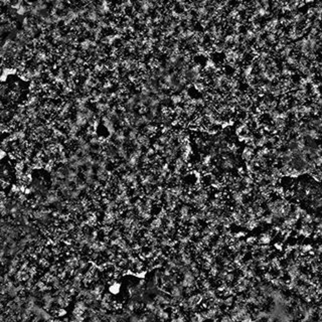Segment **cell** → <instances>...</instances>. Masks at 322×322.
I'll return each instance as SVG.
<instances>
[{
    "label": "cell",
    "instance_id": "1",
    "mask_svg": "<svg viewBox=\"0 0 322 322\" xmlns=\"http://www.w3.org/2000/svg\"><path fill=\"white\" fill-rule=\"evenodd\" d=\"M113 139H114V142L116 144H118V145H122V144H124L128 140L127 137L125 136L123 129H122V130L120 129V130L116 131L114 135H113Z\"/></svg>",
    "mask_w": 322,
    "mask_h": 322
},
{
    "label": "cell",
    "instance_id": "2",
    "mask_svg": "<svg viewBox=\"0 0 322 322\" xmlns=\"http://www.w3.org/2000/svg\"><path fill=\"white\" fill-rule=\"evenodd\" d=\"M162 223H163V219L156 216L155 219H153L152 222L150 223V229H151V231H159L162 226Z\"/></svg>",
    "mask_w": 322,
    "mask_h": 322
},
{
    "label": "cell",
    "instance_id": "3",
    "mask_svg": "<svg viewBox=\"0 0 322 322\" xmlns=\"http://www.w3.org/2000/svg\"><path fill=\"white\" fill-rule=\"evenodd\" d=\"M156 132H157V126H156V125H153L151 123L146 125V126H144V128H143V133L145 135H148V136H152V135H154Z\"/></svg>",
    "mask_w": 322,
    "mask_h": 322
},
{
    "label": "cell",
    "instance_id": "4",
    "mask_svg": "<svg viewBox=\"0 0 322 322\" xmlns=\"http://www.w3.org/2000/svg\"><path fill=\"white\" fill-rule=\"evenodd\" d=\"M139 135H140V134H139V131H138V129H137L136 127H133V128H131L130 130H129L127 139L130 141V142H132V141L136 140Z\"/></svg>",
    "mask_w": 322,
    "mask_h": 322
},
{
    "label": "cell",
    "instance_id": "5",
    "mask_svg": "<svg viewBox=\"0 0 322 322\" xmlns=\"http://www.w3.org/2000/svg\"><path fill=\"white\" fill-rule=\"evenodd\" d=\"M137 140L139 141V143H140L143 147L149 148L150 139H149V136H148V135H145V134L139 135V136H138V138H137Z\"/></svg>",
    "mask_w": 322,
    "mask_h": 322
},
{
    "label": "cell",
    "instance_id": "6",
    "mask_svg": "<svg viewBox=\"0 0 322 322\" xmlns=\"http://www.w3.org/2000/svg\"><path fill=\"white\" fill-rule=\"evenodd\" d=\"M86 17L90 21H97L99 20V13H98L97 10H88L87 16Z\"/></svg>",
    "mask_w": 322,
    "mask_h": 322
},
{
    "label": "cell",
    "instance_id": "7",
    "mask_svg": "<svg viewBox=\"0 0 322 322\" xmlns=\"http://www.w3.org/2000/svg\"><path fill=\"white\" fill-rule=\"evenodd\" d=\"M183 98L181 95H172L170 97V103L174 106H178L180 103H182Z\"/></svg>",
    "mask_w": 322,
    "mask_h": 322
},
{
    "label": "cell",
    "instance_id": "8",
    "mask_svg": "<svg viewBox=\"0 0 322 322\" xmlns=\"http://www.w3.org/2000/svg\"><path fill=\"white\" fill-rule=\"evenodd\" d=\"M93 47H94V44L91 41H89V39H86V41L81 42V47H82L83 50H88L89 51L91 48H93Z\"/></svg>",
    "mask_w": 322,
    "mask_h": 322
},
{
    "label": "cell",
    "instance_id": "9",
    "mask_svg": "<svg viewBox=\"0 0 322 322\" xmlns=\"http://www.w3.org/2000/svg\"><path fill=\"white\" fill-rule=\"evenodd\" d=\"M160 100L158 99L157 97H150L149 103H148V107L149 108H153V107H156L158 108L159 105H160Z\"/></svg>",
    "mask_w": 322,
    "mask_h": 322
},
{
    "label": "cell",
    "instance_id": "10",
    "mask_svg": "<svg viewBox=\"0 0 322 322\" xmlns=\"http://www.w3.org/2000/svg\"><path fill=\"white\" fill-rule=\"evenodd\" d=\"M85 116H86V118H87L88 121H91V120H94V119L96 118V113H95L93 110L88 109L87 111L85 112Z\"/></svg>",
    "mask_w": 322,
    "mask_h": 322
},
{
    "label": "cell",
    "instance_id": "11",
    "mask_svg": "<svg viewBox=\"0 0 322 322\" xmlns=\"http://www.w3.org/2000/svg\"><path fill=\"white\" fill-rule=\"evenodd\" d=\"M27 12H29V9H28V7H27V6H25V5H21L19 8L16 9V13H17L18 15H20V16H23V15L26 14Z\"/></svg>",
    "mask_w": 322,
    "mask_h": 322
},
{
    "label": "cell",
    "instance_id": "12",
    "mask_svg": "<svg viewBox=\"0 0 322 322\" xmlns=\"http://www.w3.org/2000/svg\"><path fill=\"white\" fill-rule=\"evenodd\" d=\"M138 216H139V217L142 220H149L152 216L151 213H149V211H142V213H140Z\"/></svg>",
    "mask_w": 322,
    "mask_h": 322
},
{
    "label": "cell",
    "instance_id": "13",
    "mask_svg": "<svg viewBox=\"0 0 322 322\" xmlns=\"http://www.w3.org/2000/svg\"><path fill=\"white\" fill-rule=\"evenodd\" d=\"M119 290H120V285H119L118 283H116V282H113L112 286L110 287V292L113 294H116L119 292Z\"/></svg>",
    "mask_w": 322,
    "mask_h": 322
}]
</instances>
